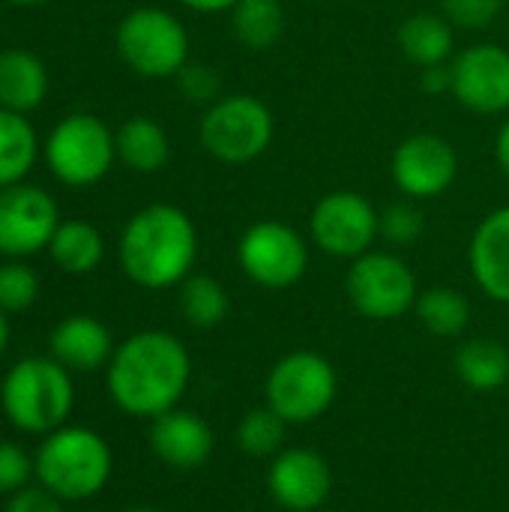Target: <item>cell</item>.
<instances>
[{"mask_svg": "<svg viewBox=\"0 0 509 512\" xmlns=\"http://www.w3.org/2000/svg\"><path fill=\"white\" fill-rule=\"evenodd\" d=\"M285 432H288V423L270 405H264V408L249 411L240 420L234 438H237L240 450L264 459V456H279L285 450Z\"/></svg>", "mask_w": 509, "mask_h": 512, "instance_id": "cell-28", "label": "cell"}, {"mask_svg": "<svg viewBox=\"0 0 509 512\" xmlns=\"http://www.w3.org/2000/svg\"><path fill=\"white\" fill-rule=\"evenodd\" d=\"M237 261L255 285L285 291L306 276L309 246L291 225L267 219L243 231L237 243Z\"/></svg>", "mask_w": 509, "mask_h": 512, "instance_id": "cell-9", "label": "cell"}, {"mask_svg": "<svg viewBox=\"0 0 509 512\" xmlns=\"http://www.w3.org/2000/svg\"><path fill=\"white\" fill-rule=\"evenodd\" d=\"M267 489L279 507L291 512H315L333 489V471L324 456L303 447H288L273 456Z\"/></svg>", "mask_w": 509, "mask_h": 512, "instance_id": "cell-15", "label": "cell"}, {"mask_svg": "<svg viewBox=\"0 0 509 512\" xmlns=\"http://www.w3.org/2000/svg\"><path fill=\"white\" fill-rule=\"evenodd\" d=\"M444 3V15L453 27H462V30H483L489 27L498 12H501V3L504 0H441Z\"/></svg>", "mask_w": 509, "mask_h": 512, "instance_id": "cell-32", "label": "cell"}, {"mask_svg": "<svg viewBox=\"0 0 509 512\" xmlns=\"http://www.w3.org/2000/svg\"><path fill=\"white\" fill-rule=\"evenodd\" d=\"M183 6L195 9V12H222V9H234L237 0H180Z\"/></svg>", "mask_w": 509, "mask_h": 512, "instance_id": "cell-36", "label": "cell"}, {"mask_svg": "<svg viewBox=\"0 0 509 512\" xmlns=\"http://www.w3.org/2000/svg\"><path fill=\"white\" fill-rule=\"evenodd\" d=\"M48 75L39 57L12 48L0 54V105L9 111H30L45 99Z\"/></svg>", "mask_w": 509, "mask_h": 512, "instance_id": "cell-20", "label": "cell"}, {"mask_svg": "<svg viewBox=\"0 0 509 512\" xmlns=\"http://www.w3.org/2000/svg\"><path fill=\"white\" fill-rule=\"evenodd\" d=\"M456 375L480 393L504 387L509 378V351L498 339H468L456 351Z\"/></svg>", "mask_w": 509, "mask_h": 512, "instance_id": "cell-22", "label": "cell"}, {"mask_svg": "<svg viewBox=\"0 0 509 512\" xmlns=\"http://www.w3.org/2000/svg\"><path fill=\"white\" fill-rule=\"evenodd\" d=\"M399 48L417 66H441L453 60L456 30L447 15L438 12H414L399 24Z\"/></svg>", "mask_w": 509, "mask_h": 512, "instance_id": "cell-19", "label": "cell"}, {"mask_svg": "<svg viewBox=\"0 0 509 512\" xmlns=\"http://www.w3.org/2000/svg\"><path fill=\"white\" fill-rule=\"evenodd\" d=\"M36 477L42 489L60 501H84L102 492L111 477V450L102 435L81 426L48 432L36 453Z\"/></svg>", "mask_w": 509, "mask_h": 512, "instance_id": "cell-3", "label": "cell"}, {"mask_svg": "<svg viewBox=\"0 0 509 512\" xmlns=\"http://www.w3.org/2000/svg\"><path fill=\"white\" fill-rule=\"evenodd\" d=\"M231 27L240 45L267 51L285 33V6L279 0H237L231 9Z\"/></svg>", "mask_w": 509, "mask_h": 512, "instance_id": "cell-23", "label": "cell"}, {"mask_svg": "<svg viewBox=\"0 0 509 512\" xmlns=\"http://www.w3.org/2000/svg\"><path fill=\"white\" fill-rule=\"evenodd\" d=\"M126 512H159V510H150V507H132V510Z\"/></svg>", "mask_w": 509, "mask_h": 512, "instance_id": "cell-40", "label": "cell"}, {"mask_svg": "<svg viewBox=\"0 0 509 512\" xmlns=\"http://www.w3.org/2000/svg\"><path fill=\"white\" fill-rule=\"evenodd\" d=\"M231 300L219 279L195 273L180 282V312L198 330H213L228 318Z\"/></svg>", "mask_w": 509, "mask_h": 512, "instance_id": "cell-25", "label": "cell"}, {"mask_svg": "<svg viewBox=\"0 0 509 512\" xmlns=\"http://www.w3.org/2000/svg\"><path fill=\"white\" fill-rule=\"evenodd\" d=\"M3 414L21 432H54L72 411L75 390L63 363L27 357L9 369L0 387Z\"/></svg>", "mask_w": 509, "mask_h": 512, "instance_id": "cell-4", "label": "cell"}, {"mask_svg": "<svg viewBox=\"0 0 509 512\" xmlns=\"http://www.w3.org/2000/svg\"><path fill=\"white\" fill-rule=\"evenodd\" d=\"M390 171L396 186L411 201L438 198L453 186L459 174V153L447 138L435 132H417L396 147Z\"/></svg>", "mask_w": 509, "mask_h": 512, "instance_id": "cell-12", "label": "cell"}, {"mask_svg": "<svg viewBox=\"0 0 509 512\" xmlns=\"http://www.w3.org/2000/svg\"><path fill=\"white\" fill-rule=\"evenodd\" d=\"M150 447L168 468L195 471L213 456V432L198 414L171 408L153 417Z\"/></svg>", "mask_w": 509, "mask_h": 512, "instance_id": "cell-16", "label": "cell"}, {"mask_svg": "<svg viewBox=\"0 0 509 512\" xmlns=\"http://www.w3.org/2000/svg\"><path fill=\"white\" fill-rule=\"evenodd\" d=\"M45 156L57 180L69 186H90L108 174L117 144L99 117L72 114L51 132Z\"/></svg>", "mask_w": 509, "mask_h": 512, "instance_id": "cell-10", "label": "cell"}, {"mask_svg": "<svg viewBox=\"0 0 509 512\" xmlns=\"http://www.w3.org/2000/svg\"><path fill=\"white\" fill-rule=\"evenodd\" d=\"M36 159L33 126L9 108H0V186H15Z\"/></svg>", "mask_w": 509, "mask_h": 512, "instance_id": "cell-26", "label": "cell"}, {"mask_svg": "<svg viewBox=\"0 0 509 512\" xmlns=\"http://www.w3.org/2000/svg\"><path fill=\"white\" fill-rule=\"evenodd\" d=\"M12 3H18V6H30V3H42V0H12Z\"/></svg>", "mask_w": 509, "mask_h": 512, "instance_id": "cell-39", "label": "cell"}, {"mask_svg": "<svg viewBox=\"0 0 509 512\" xmlns=\"http://www.w3.org/2000/svg\"><path fill=\"white\" fill-rule=\"evenodd\" d=\"M48 249H51L54 264L63 273H75V276L96 270L99 261H102V252H105L102 234L87 222H63V225H57Z\"/></svg>", "mask_w": 509, "mask_h": 512, "instance_id": "cell-24", "label": "cell"}, {"mask_svg": "<svg viewBox=\"0 0 509 512\" xmlns=\"http://www.w3.org/2000/svg\"><path fill=\"white\" fill-rule=\"evenodd\" d=\"M6 342H9V324L3 318V309H0V354L6 351Z\"/></svg>", "mask_w": 509, "mask_h": 512, "instance_id": "cell-38", "label": "cell"}, {"mask_svg": "<svg viewBox=\"0 0 509 512\" xmlns=\"http://www.w3.org/2000/svg\"><path fill=\"white\" fill-rule=\"evenodd\" d=\"M351 306L372 321H393L417 306V279L411 267L390 252H366L351 261L345 276Z\"/></svg>", "mask_w": 509, "mask_h": 512, "instance_id": "cell-8", "label": "cell"}, {"mask_svg": "<svg viewBox=\"0 0 509 512\" xmlns=\"http://www.w3.org/2000/svg\"><path fill=\"white\" fill-rule=\"evenodd\" d=\"M378 234L393 246H414L423 234V213L408 201L390 204L378 216Z\"/></svg>", "mask_w": 509, "mask_h": 512, "instance_id": "cell-30", "label": "cell"}, {"mask_svg": "<svg viewBox=\"0 0 509 512\" xmlns=\"http://www.w3.org/2000/svg\"><path fill=\"white\" fill-rule=\"evenodd\" d=\"M336 390V369L315 351H291L267 375V405L288 426H306L318 420L333 405Z\"/></svg>", "mask_w": 509, "mask_h": 512, "instance_id": "cell-5", "label": "cell"}, {"mask_svg": "<svg viewBox=\"0 0 509 512\" xmlns=\"http://www.w3.org/2000/svg\"><path fill=\"white\" fill-rule=\"evenodd\" d=\"M120 57L144 78H171L189 63L186 27L165 9L144 6L117 27Z\"/></svg>", "mask_w": 509, "mask_h": 512, "instance_id": "cell-7", "label": "cell"}, {"mask_svg": "<svg viewBox=\"0 0 509 512\" xmlns=\"http://www.w3.org/2000/svg\"><path fill=\"white\" fill-rule=\"evenodd\" d=\"M495 156H498V165L501 171L509 177V120L501 126L498 132V141H495Z\"/></svg>", "mask_w": 509, "mask_h": 512, "instance_id": "cell-37", "label": "cell"}, {"mask_svg": "<svg viewBox=\"0 0 509 512\" xmlns=\"http://www.w3.org/2000/svg\"><path fill=\"white\" fill-rule=\"evenodd\" d=\"M468 264L483 294L509 306V207H498L477 225Z\"/></svg>", "mask_w": 509, "mask_h": 512, "instance_id": "cell-17", "label": "cell"}, {"mask_svg": "<svg viewBox=\"0 0 509 512\" xmlns=\"http://www.w3.org/2000/svg\"><path fill=\"white\" fill-rule=\"evenodd\" d=\"M198 132L204 150L213 159L225 165H243L258 159L270 147L273 114L258 96L234 93V96H222L207 108Z\"/></svg>", "mask_w": 509, "mask_h": 512, "instance_id": "cell-6", "label": "cell"}, {"mask_svg": "<svg viewBox=\"0 0 509 512\" xmlns=\"http://www.w3.org/2000/svg\"><path fill=\"white\" fill-rule=\"evenodd\" d=\"M423 90H426V93H435V96L453 93V72H450V66H447V63H441V66H426V69H423Z\"/></svg>", "mask_w": 509, "mask_h": 512, "instance_id": "cell-35", "label": "cell"}, {"mask_svg": "<svg viewBox=\"0 0 509 512\" xmlns=\"http://www.w3.org/2000/svg\"><path fill=\"white\" fill-rule=\"evenodd\" d=\"M117 144V156L141 174H153L159 171L168 156H171V144L165 129L150 120V117H132L120 126V132L114 135Z\"/></svg>", "mask_w": 509, "mask_h": 512, "instance_id": "cell-21", "label": "cell"}, {"mask_svg": "<svg viewBox=\"0 0 509 512\" xmlns=\"http://www.w3.org/2000/svg\"><path fill=\"white\" fill-rule=\"evenodd\" d=\"M378 210L357 192L339 189L324 195L309 219L312 240L321 252L333 258H360L372 249L378 234Z\"/></svg>", "mask_w": 509, "mask_h": 512, "instance_id": "cell-11", "label": "cell"}, {"mask_svg": "<svg viewBox=\"0 0 509 512\" xmlns=\"http://www.w3.org/2000/svg\"><path fill=\"white\" fill-rule=\"evenodd\" d=\"M51 354L66 369L93 372L111 360L114 345H111V333L102 321H96L90 315H72L54 327Z\"/></svg>", "mask_w": 509, "mask_h": 512, "instance_id": "cell-18", "label": "cell"}, {"mask_svg": "<svg viewBox=\"0 0 509 512\" xmlns=\"http://www.w3.org/2000/svg\"><path fill=\"white\" fill-rule=\"evenodd\" d=\"M177 81H180V93L189 99V102H198V105H213L219 102V90H222V78L216 75L213 66L207 63H186L180 72H177Z\"/></svg>", "mask_w": 509, "mask_h": 512, "instance_id": "cell-31", "label": "cell"}, {"mask_svg": "<svg viewBox=\"0 0 509 512\" xmlns=\"http://www.w3.org/2000/svg\"><path fill=\"white\" fill-rule=\"evenodd\" d=\"M453 96L477 114L509 111V51L483 42L459 51L450 63Z\"/></svg>", "mask_w": 509, "mask_h": 512, "instance_id": "cell-13", "label": "cell"}, {"mask_svg": "<svg viewBox=\"0 0 509 512\" xmlns=\"http://www.w3.org/2000/svg\"><path fill=\"white\" fill-rule=\"evenodd\" d=\"M192 360L183 342L165 330H144L114 348L108 393L132 417H159L177 408L189 387Z\"/></svg>", "mask_w": 509, "mask_h": 512, "instance_id": "cell-1", "label": "cell"}, {"mask_svg": "<svg viewBox=\"0 0 509 512\" xmlns=\"http://www.w3.org/2000/svg\"><path fill=\"white\" fill-rule=\"evenodd\" d=\"M6 512H63L60 498L51 495L48 489H21L12 492Z\"/></svg>", "mask_w": 509, "mask_h": 512, "instance_id": "cell-34", "label": "cell"}, {"mask_svg": "<svg viewBox=\"0 0 509 512\" xmlns=\"http://www.w3.org/2000/svg\"><path fill=\"white\" fill-rule=\"evenodd\" d=\"M33 471L36 468L21 447L0 441V492H21Z\"/></svg>", "mask_w": 509, "mask_h": 512, "instance_id": "cell-33", "label": "cell"}, {"mask_svg": "<svg viewBox=\"0 0 509 512\" xmlns=\"http://www.w3.org/2000/svg\"><path fill=\"white\" fill-rule=\"evenodd\" d=\"M195 255V225L174 204L144 207L129 219L120 237V264L126 276L147 291L180 285L186 276H192Z\"/></svg>", "mask_w": 509, "mask_h": 512, "instance_id": "cell-2", "label": "cell"}, {"mask_svg": "<svg viewBox=\"0 0 509 512\" xmlns=\"http://www.w3.org/2000/svg\"><path fill=\"white\" fill-rule=\"evenodd\" d=\"M54 201L33 186H6L0 192V252L33 255L51 243L57 231Z\"/></svg>", "mask_w": 509, "mask_h": 512, "instance_id": "cell-14", "label": "cell"}, {"mask_svg": "<svg viewBox=\"0 0 509 512\" xmlns=\"http://www.w3.org/2000/svg\"><path fill=\"white\" fill-rule=\"evenodd\" d=\"M39 294V279L24 264H3L0 267V309L3 312H24L33 306Z\"/></svg>", "mask_w": 509, "mask_h": 512, "instance_id": "cell-29", "label": "cell"}, {"mask_svg": "<svg viewBox=\"0 0 509 512\" xmlns=\"http://www.w3.org/2000/svg\"><path fill=\"white\" fill-rule=\"evenodd\" d=\"M420 324L441 339L459 336L465 333V327L471 324V306L465 300V294L453 291V288H429L417 297L414 306Z\"/></svg>", "mask_w": 509, "mask_h": 512, "instance_id": "cell-27", "label": "cell"}]
</instances>
